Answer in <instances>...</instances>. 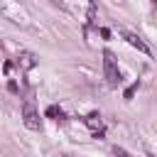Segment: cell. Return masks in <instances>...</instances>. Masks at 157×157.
Wrapping results in <instances>:
<instances>
[{
  "instance_id": "obj_1",
  "label": "cell",
  "mask_w": 157,
  "mask_h": 157,
  "mask_svg": "<svg viewBox=\"0 0 157 157\" xmlns=\"http://www.w3.org/2000/svg\"><path fill=\"white\" fill-rule=\"evenodd\" d=\"M103 71H105V81H108V86H118V83H120L118 61H115V54H113L110 49L103 52Z\"/></svg>"
},
{
  "instance_id": "obj_2",
  "label": "cell",
  "mask_w": 157,
  "mask_h": 157,
  "mask_svg": "<svg viewBox=\"0 0 157 157\" xmlns=\"http://www.w3.org/2000/svg\"><path fill=\"white\" fill-rule=\"evenodd\" d=\"M22 120H25V125H27L29 130H39V128H42L39 113H37V108H34L32 101H25V105H22Z\"/></svg>"
},
{
  "instance_id": "obj_3",
  "label": "cell",
  "mask_w": 157,
  "mask_h": 157,
  "mask_svg": "<svg viewBox=\"0 0 157 157\" xmlns=\"http://www.w3.org/2000/svg\"><path fill=\"white\" fill-rule=\"evenodd\" d=\"M17 66H22L25 71H29V69H34V66H37V56H34V54H29V52H22V54L17 56Z\"/></svg>"
},
{
  "instance_id": "obj_4",
  "label": "cell",
  "mask_w": 157,
  "mask_h": 157,
  "mask_svg": "<svg viewBox=\"0 0 157 157\" xmlns=\"http://www.w3.org/2000/svg\"><path fill=\"white\" fill-rule=\"evenodd\" d=\"M125 39H128V44H132V47H135V49H140L142 54H150V47H147L137 34H130V32H128V34H125Z\"/></svg>"
},
{
  "instance_id": "obj_5",
  "label": "cell",
  "mask_w": 157,
  "mask_h": 157,
  "mask_svg": "<svg viewBox=\"0 0 157 157\" xmlns=\"http://www.w3.org/2000/svg\"><path fill=\"white\" fill-rule=\"evenodd\" d=\"M86 125H91V128H98V130H103V123H101V115H98V113H91V115L86 118Z\"/></svg>"
},
{
  "instance_id": "obj_6",
  "label": "cell",
  "mask_w": 157,
  "mask_h": 157,
  "mask_svg": "<svg viewBox=\"0 0 157 157\" xmlns=\"http://www.w3.org/2000/svg\"><path fill=\"white\" fill-rule=\"evenodd\" d=\"M47 118H61V110H59L56 105H49V108H47Z\"/></svg>"
},
{
  "instance_id": "obj_7",
  "label": "cell",
  "mask_w": 157,
  "mask_h": 157,
  "mask_svg": "<svg viewBox=\"0 0 157 157\" xmlns=\"http://www.w3.org/2000/svg\"><path fill=\"white\" fill-rule=\"evenodd\" d=\"M113 152H115V157H132V155H130L128 150H123V147H118V145L113 147Z\"/></svg>"
},
{
  "instance_id": "obj_8",
  "label": "cell",
  "mask_w": 157,
  "mask_h": 157,
  "mask_svg": "<svg viewBox=\"0 0 157 157\" xmlns=\"http://www.w3.org/2000/svg\"><path fill=\"white\" fill-rule=\"evenodd\" d=\"M135 91H137V83H132V86H128V88H125V98L130 101V98L135 96Z\"/></svg>"
},
{
  "instance_id": "obj_9",
  "label": "cell",
  "mask_w": 157,
  "mask_h": 157,
  "mask_svg": "<svg viewBox=\"0 0 157 157\" xmlns=\"http://www.w3.org/2000/svg\"><path fill=\"white\" fill-rule=\"evenodd\" d=\"M7 91H10V93H17L20 88H17V83H15V81H7Z\"/></svg>"
},
{
  "instance_id": "obj_10",
  "label": "cell",
  "mask_w": 157,
  "mask_h": 157,
  "mask_svg": "<svg viewBox=\"0 0 157 157\" xmlns=\"http://www.w3.org/2000/svg\"><path fill=\"white\" fill-rule=\"evenodd\" d=\"M101 37H103V39H110V29H108V27H101Z\"/></svg>"
},
{
  "instance_id": "obj_11",
  "label": "cell",
  "mask_w": 157,
  "mask_h": 157,
  "mask_svg": "<svg viewBox=\"0 0 157 157\" xmlns=\"http://www.w3.org/2000/svg\"><path fill=\"white\" fill-rule=\"evenodd\" d=\"M10 69H12V61H5V64H2V71H5V74H10Z\"/></svg>"
}]
</instances>
